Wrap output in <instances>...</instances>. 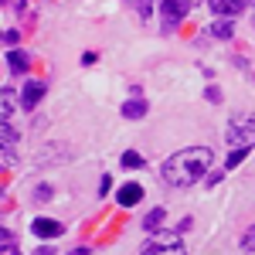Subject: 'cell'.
Returning a JSON list of instances; mask_svg holds the SVG:
<instances>
[{"label":"cell","mask_w":255,"mask_h":255,"mask_svg":"<svg viewBox=\"0 0 255 255\" xmlns=\"http://www.w3.org/2000/svg\"><path fill=\"white\" fill-rule=\"evenodd\" d=\"M7 10H24V0H0Z\"/></svg>","instance_id":"ffe728a7"},{"label":"cell","mask_w":255,"mask_h":255,"mask_svg":"<svg viewBox=\"0 0 255 255\" xmlns=\"http://www.w3.org/2000/svg\"><path fill=\"white\" fill-rule=\"evenodd\" d=\"M34 255H55V249H38Z\"/></svg>","instance_id":"4316f807"},{"label":"cell","mask_w":255,"mask_h":255,"mask_svg":"<svg viewBox=\"0 0 255 255\" xmlns=\"http://www.w3.org/2000/svg\"><path fill=\"white\" fill-rule=\"evenodd\" d=\"M160 17L167 27H177L180 20L187 17V0H163L160 3Z\"/></svg>","instance_id":"277c9868"},{"label":"cell","mask_w":255,"mask_h":255,"mask_svg":"<svg viewBox=\"0 0 255 255\" xmlns=\"http://www.w3.org/2000/svg\"><path fill=\"white\" fill-rule=\"evenodd\" d=\"M126 3H136V10L143 17H150V10H153V0H126Z\"/></svg>","instance_id":"e0dca14e"},{"label":"cell","mask_w":255,"mask_h":255,"mask_svg":"<svg viewBox=\"0 0 255 255\" xmlns=\"http://www.w3.org/2000/svg\"><path fill=\"white\" fill-rule=\"evenodd\" d=\"M31 232L38 238H58L65 228H61V221H51V218H34L31 221Z\"/></svg>","instance_id":"8992f818"},{"label":"cell","mask_w":255,"mask_h":255,"mask_svg":"<svg viewBox=\"0 0 255 255\" xmlns=\"http://www.w3.org/2000/svg\"><path fill=\"white\" fill-rule=\"evenodd\" d=\"M245 157H249V150H245V146H238V150H232V153H228V160H225V170H232V167H238V163H242Z\"/></svg>","instance_id":"5bb4252c"},{"label":"cell","mask_w":255,"mask_h":255,"mask_svg":"<svg viewBox=\"0 0 255 255\" xmlns=\"http://www.w3.org/2000/svg\"><path fill=\"white\" fill-rule=\"evenodd\" d=\"M242 249H245V252H255V225L245 232V238H242Z\"/></svg>","instance_id":"ac0fdd59"},{"label":"cell","mask_w":255,"mask_h":255,"mask_svg":"<svg viewBox=\"0 0 255 255\" xmlns=\"http://www.w3.org/2000/svg\"><path fill=\"white\" fill-rule=\"evenodd\" d=\"M139 255H187V249L180 245V238L174 232H157L150 242H143Z\"/></svg>","instance_id":"3957f363"},{"label":"cell","mask_w":255,"mask_h":255,"mask_svg":"<svg viewBox=\"0 0 255 255\" xmlns=\"http://www.w3.org/2000/svg\"><path fill=\"white\" fill-rule=\"evenodd\" d=\"M41 96H44V85H41V82H27L24 92H20V106H24V109H34L41 102Z\"/></svg>","instance_id":"52a82bcc"},{"label":"cell","mask_w":255,"mask_h":255,"mask_svg":"<svg viewBox=\"0 0 255 255\" xmlns=\"http://www.w3.org/2000/svg\"><path fill=\"white\" fill-rule=\"evenodd\" d=\"M14 143H17V129L7 119H0V157H3V163H14Z\"/></svg>","instance_id":"5b68a950"},{"label":"cell","mask_w":255,"mask_h":255,"mask_svg":"<svg viewBox=\"0 0 255 255\" xmlns=\"http://www.w3.org/2000/svg\"><path fill=\"white\" fill-rule=\"evenodd\" d=\"M10 116V89L7 92H0V119Z\"/></svg>","instance_id":"2e32d148"},{"label":"cell","mask_w":255,"mask_h":255,"mask_svg":"<svg viewBox=\"0 0 255 255\" xmlns=\"http://www.w3.org/2000/svg\"><path fill=\"white\" fill-rule=\"evenodd\" d=\"M208 99H211V102H221V92H218L215 85H211V89H208Z\"/></svg>","instance_id":"cb8c5ba5"},{"label":"cell","mask_w":255,"mask_h":255,"mask_svg":"<svg viewBox=\"0 0 255 255\" xmlns=\"http://www.w3.org/2000/svg\"><path fill=\"white\" fill-rule=\"evenodd\" d=\"M109 187H113V177H102V184H99V194H109Z\"/></svg>","instance_id":"603a6c76"},{"label":"cell","mask_w":255,"mask_h":255,"mask_svg":"<svg viewBox=\"0 0 255 255\" xmlns=\"http://www.w3.org/2000/svg\"><path fill=\"white\" fill-rule=\"evenodd\" d=\"M0 255H17V245H14V242H7V245H0Z\"/></svg>","instance_id":"44dd1931"},{"label":"cell","mask_w":255,"mask_h":255,"mask_svg":"<svg viewBox=\"0 0 255 255\" xmlns=\"http://www.w3.org/2000/svg\"><path fill=\"white\" fill-rule=\"evenodd\" d=\"M72 255H89V245H79V249H72Z\"/></svg>","instance_id":"484cf974"},{"label":"cell","mask_w":255,"mask_h":255,"mask_svg":"<svg viewBox=\"0 0 255 255\" xmlns=\"http://www.w3.org/2000/svg\"><path fill=\"white\" fill-rule=\"evenodd\" d=\"M10 238H14V235H10V232H7V228H0V245H7V242H10Z\"/></svg>","instance_id":"d4e9b609"},{"label":"cell","mask_w":255,"mask_h":255,"mask_svg":"<svg viewBox=\"0 0 255 255\" xmlns=\"http://www.w3.org/2000/svg\"><path fill=\"white\" fill-rule=\"evenodd\" d=\"M7 65H10V72H14V75H24V72L31 68V58H27V51H20V48H10V55H7Z\"/></svg>","instance_id":"ba28073f"},{"label":"cell","mask_w":255,"mask_h":255,"mask_svg":"<svg viewBox=\"0 0 255 255\" xmlns=\"http://www.w3.org/2000/svg\"><path fill=\"white\" fill-rule=\"evenodd\" d=\"M211 7H215V14H221V17H235L238 10L245 7V0H211Z\"/></svg>","instance_id":"30bf717a"},{"label":"cell","mask_w":255,"mask_h":255,"mask_svg":"<svg viewBox=\"0 0 255 255\" xmlns=\"http://www.w3.org/2000/svg\"><path fill=\"white\" fill-rule=\"evenodd\" d=\"M3 41H7V44H17L20 34H17V31H3Z\"/></svg>","instance_id":"7402d4cb"},{"label":"cell","mask_w":255,"mask_h":255,"mask_svg":"<svg viewBox=\"0 0 255 255\" xmlns=\"http://www.w3.org/2000/svg\"><path fill=\"white\" fill-rule=\"evenodd\" d=\"M123 116H126V119L146 116V102H143V99H129V102H123Z\"/></svg>","instance_id":"8fae6325"},{"label":"cell","mask_w":255,"mask_h":255,"mask_svg":"<svg viewBox=\"0 0 255 255\" xmlns=\"http://www.w3.org/2000/svg\"><path fill=\"white\" fill-rule=\"evenodd\" d=\"M225 139H228L232 150H238V146L252 150V146H255V113H235V116L228 119Z\"/></svg>","instance_id":"7a4b0ae2"},{"label":"cell","mask_w":255,"mask_h":255,"mask_svg":"<svg viewBox=\"0 0 255 255\" xmlns=\"http://www.w3.org/2000/svg\"><path fill=\"white\" fill-rule=\"evenodd\" d=\"M163 215H167L163 208H153V211L146 215V221H143V228H146V232H153V228H160V225H163Z\"/></svg>","instance_id":"7c38bea8"},{"label":"cell","mask_w":255,"mask_h":255,"mask_svg":"<svg viewBox=\"0 0 255 255\" xmlns=\"http://www.w3.org/2000/svg\"><path fill=\"white\" fill-rule=\"evenodd\" d=\"M139 197H143V187H139V184H123V187H119V204H123V208L139 204Z\"/></svg>","instance_id":"9c48e42d"},{"label":"cell","mask_w":255,"mask_h":255,"mask_svg":"<svg viewBox=\"0 0 255 255\" xmlns=\"http://www.w3.org/2000/svg\"><path fill=\"white\" fill-rule=\"evenodd\" d=\"M211 34H215V38H221V41H228L232 34H235V27H232V20H218L215 27H211Z\"/></svg>","instance_id":"4fadbf2b"},{"label":"cell","mask_w":255,"mask_h":255,"mask_svg":"<svg viewBox=\"0 0 255 255\" xmlns=\"http://www.w3.org/2000/svg\"><path fill=\"white\" fill-rule=\"evenodd\" d=\"M143 163H146V160L139 157L136 150H126V153H123V167H129V170H136V167H143Z\"/></svg>","instance_id":"9a60e30c"},{"label":"cell","mask_w":255,"mask_h":255,"mask_svg":"<svg viewBox=\"0 0 255 255\" xmlns=\"http://www.w3.org/2000/svg\"><path fill=\"white\" fill-rule=\"evenodd\" d=\"M211 167V150L208 146H187V150H180L174 157L163 163V180L170 184V187H187V184H194L201 180V174Z\"/></svg>","instance_id":"6da1fadb"},{"label":"cell","mask_w":255,"mask_h":255,"mask_svg":"<svg viewBox=\"0 0 255 255\" xmlns=\"http://www.w3.org/2000/svg\"><path fill=\"white\" fill-rule=\"evenodd\" d=\"M34 197H38V201H48V197H51V187H48V184H41L38 191H34Z\"/></svg>","instance_id":"d6986e66"}]
</instances>
